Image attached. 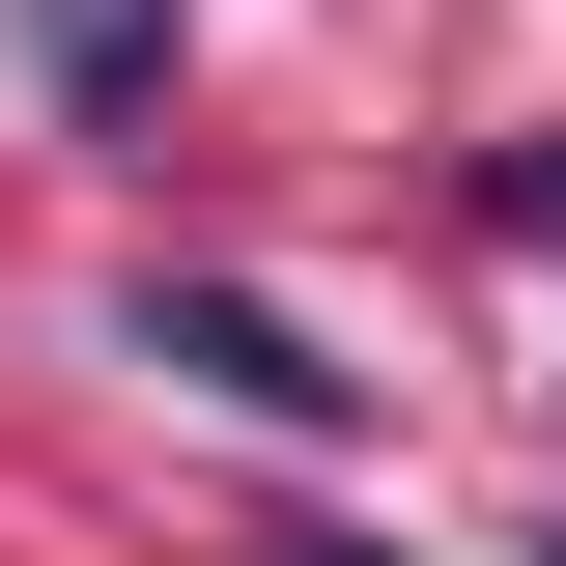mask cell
Instances as JSON below:
<instances>
[{
  "instance_id": "3957f363",
  "label": "cell",
  "mask_w": 566,
  "mask_h": 566,
  "mask_svg": "<svg viewBox=\"0 0 566 566\" xmlns=\"http://www.w3.org/2000/svg\"><path fill=\"white\" fill-rule=\"evenodd\" d=\"M283 566H397V538H283Z\"/></svg>"
},
{
  "instance_id": "7a4b0ae2",
  "label": "cell",
  "mask_w": 566,
  "mask_h": 566,
  "mask_svg": "<svg viewBox=\"0 0 566 566\" xmlns=\"http://www.w3.org/2000/svg\"><path fill=\"white\" fill-rule=\"evenodd\" d=\"M29 57H57L85 114H142V85H170V0H29Z\"/></svg>"
},
{
  "instance_id": "277c9868",
  "label": "cell",
  "mask_w": 566,
  "mask_h": 566,
  "mask_svg": "<svg viewBox=\"0 0 566 566\" xmlns=\"http://www.w3.org/2000/svg\"><path fill=\"white\" fill-rule=\"evenodd\" d=\"M538 566H566V538H538Z\"/></svg>"
},
{
  "instance_id": "6da1fadb",
  "label": "cell",
  "mask_w": 566,
  "mask_h": 566,
  "mask_svg": "<svg viewBox=\"0 0 566 566\" xmlns=\"http://www.w3.org/2000/svg\"><path fill=\"white\" fill-rule=\"evenodd\" d=\"M114 340L170 368V397H227V424H368V368L312 340V312H255V283H114Z\"/></svg>"
}]
</instances>
